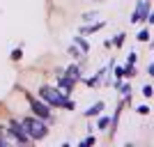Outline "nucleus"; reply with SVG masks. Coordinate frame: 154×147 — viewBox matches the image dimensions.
<instances>
[{
	"label": "nucleus",
	"instance_id": "f257e3e1",
	"mask_svg": "<svg viewBox=\"0 0 154 147\" xmlns=\"http://www.w3.org/2000/svg\"><path fill=\"white\" fill-rule=\"evenodd\" d=\"M21 124H23L26 133L30 136L32 140H39V138H44V136L48 133V129H46L44 120H39V117H23V120H21Z\"/></svg>",
	"mask_w": 154,
	"mask_h": 147
},
{
	"label": "nucleus",
	"instance_id": "f03ea898",
	"mask_svg": "<svg viewBox=\"0 0 154 147\" xmlns=\"http://www.w3.org/2000/svg\"><path fill=\"white\" fill-rule=\"evenodd\" d=\"M39 96H42L44 101H48L51 106H67V108H71V101H67V99H64V94L60 92V90H55V87L44 85V87L39 90Z\"/></svg>",
	"mask_w": 154,
	"mask_h": 147
},
{
	"label": "nucleus",
	"instance_id": "7ed1b4c3",
	"mask_svg": "<svg viewBox=\"0 0 154 147\" xmlns=\"http://www.w3.org/2000/svg\"><path fill=\"white\" fill-rule=\"evenodd\" d=\"M7 133L12 136V138H14L16 142H30V140H32L30 136L26 133L23 124H21V122H16V120H12V122H9V129H7Z\"/></svg>",
	"mask_w": 154,
	"mask_h": 147
},
{
	"label": "nucleus",
	"instance_id": "20e7f679",
	"mask_svg": "<svg viewBox=\"0 0 154 147\" xmlns=\"http://www.w3.org/2000/svg\"><path fill=\"white\" fill-rule=\"evenodd\" d=\"M30 106H32V110H35V115H37V117H44V120H48V117H51V110H48V106H46V103H42L39 99L30 96Z\"/></svg>",
	"mask_w": 154,
	"mask_h": 147
},
{
	"label": "nucleus",
	"instance_id": "39448f33",
	"mask_svg": "<svg viewBox=\"0 0 154 147\" xmlns=\"http://www.w3.org/2000/svg\"><path fill=\"white\" fill-rule=\"evenodd\" d=\"M147 14H149V0H143L140 5L136 7V12L131 14V23H138V21L147 19Z\"/></svg>",
	"mask_w": 154,
	"mask_h": 147
},
{
	"label": "nucleus",
	"instance_id": "423d86ee",
	"mask_svg": "<svg viewBox=\"0 0 154 147\" xmlns=\"http://www.w3.org/2000/svg\"><path fill=\"white\" fill-rule=\"evenodd\" d=\"M101 110H103V103L99 101V103H94V106H92L90 110H85V115H88V117H94V115H99Z\"/></svg>",
	"mask_w": 154,
	"mask_h": 147
},
{
	"label": "nucleus",
	"instance_id": "0eeeda50",
	"mask_svg": "<svg viewBox=\"0 0 154 147\" xmlns=\"http://www.w3.org/2000/svg\"><path fill=\"white\" fill-rule=\"evenodd\" d=\"M76 46H81V51H83V53L90 51V46H88V41H85L83 37H76Z\"/></svg>",
	"mask_w": 154,
	"mask_h": 147
},
{
	"label": "nucleus",
	"instance_id": "6e6552de",
	"mask_svg": "<svg viewBox=\"0 0 154 147\" xmlns=\"http://www.w3.org/2000/svg\"><path fill=\"white\" fill-rule=\"evenodd\" d=\"M64 76L74 78V81H76V78H81V74H78V67H69V69H67V74H64Z\"/></svg>",
	"mask_w": 154,
	"mask_h": 147
},
{
	"label": "nucleus",
	"instance_id": "1a4fd4ad",
	"mask_svg": "<svg viewBox=\"0 0 154 147\" xmlns=\"http://www.w3.org/2000/svg\"><path fill=\"white\" fill-rule=\"evenodd\" d=\"M99 28H103V21H99V23H94V26H90V28H85L83 32H94V30H99Z\"/></svg>",
	"mask_w": 154,
	"mask_h": 147
},
{
	"label": "nucleus",
	"instance_id": "9d476101",
	"mask_svg": "<svg viewBox=\"0 0 154 147\" xmlns=\"http://www.w3.org/2000/svg\"><path fill=\"white\" fill-rule=\"evenodd\" d=\"M110 44H115V46H122V44H124V35H117V37L113 39Z\"/></svg>",
	"mask_w": 154,
	"mask_h": 147
},
{
	"label": "nucleus",
	"instance_id": "9b49d317",
	"mask_svg": "<svg viewBox=\"0 0 154 147\" xmlns=\"http://www.w3.org/2000/svg\"><path fill=\"white\" fill-rule=\"evenodd\" d=\"M138 39H140V41H147V39H149V32H147V30H143L140 35H138Z\"/></svg>",
	"mask_w": 154,
	"mask_h": 147
},
{
	"label": "nucleus",
	"instance_id": "f8f14e48",
	"mask_svg": "<svg viewBox=\"0 0 154 147\" xmlns=\"http://www.w3.org/2000/svg\"><path fill=\"white\" fill-rule=\"evenodd\" d=\"M108 127V117H101V120H99V129H106Z\"/></svg>",
	"mask_w": 154,
	"mask_h": 147
},
{
	"label": "nucleus",
	"instance_id": "ddd939ff",
	"mask_svg": "<svg viewBox=\"0 0 154 147\" xmlns=\"http://www.w3.org/2000/svg\"><path fill=\"white\" fill-rule=\"evenodd\" d=\"M143 94L149 99V96H152V87H149V85H145V87H143Z\"/></svg>",
	"mask_w": 154,
	"mask_h": 147
},
{
	"label": "nucleus",
	"instance_id": "4468645a",
	"mask_svg": "<svg viewBox=\"0 0 154 147\" xmlns=\"http://www.w3.org/2000/svg\"><path fill=\"white\" fill-rule=\"evenodd\" d=\"M138 113H140V115H147L149 108H147V106H140V108H138Z\"/></svg>",
	"mask_w": 154,
	"mask_h": 147
},
{
	"label": "nucleus",
	"instance_id": "2eb2a0df",
	"mask_svg": "<svg viewBox=\"0 0 154 147\" xmlns=\"http://www.w3.org/2000/svg\"><path fill=\"white\" fill-rule=\"evenodd\" d=\"M21 55H23V53H21V48H16V51H14V53H12V58H14V60H19V58H21Z\"/></svg>",
	"mask_w": 154,
	"mask_h": 147
},
{
	"label": "nucleus",
	"instance_id": "dca6fc26",
	"mask_svg": "<svg viewBox=\"0 0 154 147\" xmlns=\"http://www.w3.org/2000/svg\"><path fill=\"white\" fill-rule=\"evenodd\" d=\"M115 76H117V81H120V78L124 76V69H120V67H117V69H115Z\"/></svg>",
	"mask_w": 154,
	"mask_h": 147
},
{
	"label": "nucleus",
	"instance_id": "f3484780",
	"mask_svg": "<svg viewBox=\"0 0 154 147\" xmlns=\"http://www.w3.org/2000/svg\"><path fill=\"white\" fill-rule=\"evenodd\" d=\"M94 16H97V14H85L83 21H94Z\"/></svg>",
	"mask_w": 154,
	"mask_h": 147
},
{
	"label": "nucleus",
	"instance_id": "a211bd4d",
	"mask_svg": "<svg viewBox=\"0 0 154 147\" xmlns=\"http://www.w3.org/2000/svg\"><path fill=\"white\" fill-rule=\"evenodd\" d=\"M7 142H9V140H5V138H0V145H7Z\"/></svg>",
	"mask_w": 154,
	"mask_h": 147
}]
</instances>
